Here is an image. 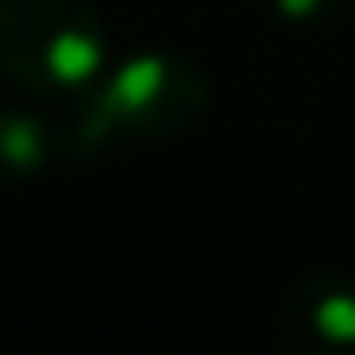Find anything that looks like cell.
Returning a JSON list of instances; mask_svg holds the SVG:
<instances>
[{
    "label": "cell",
    "mask_w": 355,
    "mask_h": 355,
    "mask_svg": "<svg viewBox=\"0 0 355 355\" xmlns=\"http://www.w3.org/2000/svg\"><path fill=\"white\" fill-rule=\"evenodd\" d=\"M207 77L198 63L180 54H139L126 59L90 86L86 104H77L63 126L68 157H90L108 144L130 139H175L193 130L207 113Z\"/></svg>",
    "instance_id": "1"
},
{
    "label": "cell",
    "mask_w": 355,
    "mask_h": 355,
    "mask_svg": "<svg viewBox=\"0 0 355 355\" xmlns=\"http://www.w3.org/2000/svg\"><path fill=\"white\" fill-rule=\"evenodd\" d=\"M108 63L104 18L90 0H0V77L41 99L77 95Z\"/></svg>",
    "instance_id": "2"
},
{
    "label": "cell",
    "mask_w": 355,
    "mask_h": 355,
    "mask_svg": "<svg viewBox=\"0 0 355 355\" xmlns=\"http://www.w3.org/2000/svg\"><path fill=\"white\" fill-rule=\"evenodd\" d=\"M279 338L297 355L355 351V279L342 270L297 279L279 302Z\"/></svg>",
    "instance_id": "3"
},
{
    "label": "cell",
    "mask_w": 355,
    "mask_h": 355,
    "mask_svg": "<svg viewBox=\"0 0 355 355\" xmlns=\"http://www.w3.org/2000/svg\"><path fill=\"white\" fill-rule=\"evenodd\" d=\"M54 157H68V139L41 108H0V189L41 175Z\"/></svg>",
    "instance_id": "4"
},
{
    "label": "cell",
    "mask_w": 355,
    "mask_h": 355,
    "mask_svg": "<svg viewBox=\"0 0 355 355\" xmlns=\"http://www.w3.org/2000/svg\"><path fill=\"white\" fill-rule=\"evenodd\" d=\"M279 5V14L284 18H293V23H329V18H338L342 9L351 5V0H275Z\"/></svg>",
    "instance_id": "5"
}]
</instances>
